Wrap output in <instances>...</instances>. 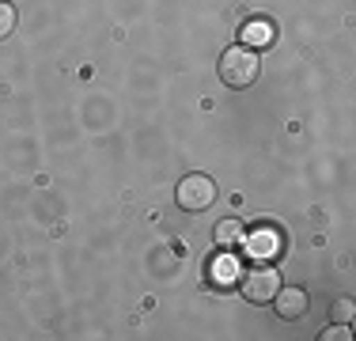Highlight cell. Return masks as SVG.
<instances>
[{
    "mask_svg": "<svg viewBox=\"0 0 356 341\" xmlns=\"http://www.w3.org/2000/svg\"><path fill=\"white\" fill-rule=\"evenodd\" d=\"M258 72H261V61H258V54H254L250 46H227L224 54H220V80L227 84L232 91H243V88H250L254 80H258Z\"/></svg>",
    "mask_w": 356,
    "mask_h": 341,
    "instance_id": "1",
    "label": "cell"
},
{
    "mask_svg": "<svg viewBox=\"0 0 356 341\" xmlns=\"http://www.w3.org/2000/svg\"><path fill=\"white\" fill-rule=\"evenodd\" d=\"M281 285H284L281 273L269 266V262H258L254 269H243V277H239V292L247 303H273Z\"/></svg>",
    "mask_w": 356,
    "mask_h": 341,
    "instance_id": "2",
    "label": "cell"
},
{
    "mask_svg": "<svg viewBox=\"0 0 356 341\" xmlns=\"http://www.w3.org/2000/svg\"><path fill=\"white\" fill-rule=\"evenodd\" d=\"M175 201L182 212H205L216 201V182L209 175H186L175 190Z\"/></svg>",
    "mask_w": 356,
    "mask_h": 341,
    "instance_id": "3",
    "label": "cell"
},
{
    "mask_svg": "<svg viewBox=\"0 0 356 341\" xmlns=\"http://www.w3.org/2000/svg\"><path fill=\"white\" fill-rule=\"evenodd\" d=\"M273 311L281 315L284 322H296V319H303V315L311 311V296L303 292V288H277V296H273Z\"/></svg>",
    "mask_w": 356,
    "mask_h": 341,
    "instance_id": "4",
    "label": "cell"
},
{
    "mask_svg": "<svg viewBox=\"0 0 356 341\" xmlns=\"http://www.w3.org/2000/svg\"><path fill=\"white\" fill-rule=\"evenodd\" d=\"M243 251H247L250 258H258V262H273L277 254L284 251V243H281V232H273V228H258V232H250V235H247V243H243Z\"/></svg>",
    "mask_w": 356,
    "mask_h": 341,
    "instance_id": "5",
    "label": "cell"
},
{
    "mask_svg": "<svg viewBox=\"0 0 356 341\" xmlns=\"http://www.w3.org/2000/svg\"><path fill=\"white\" fill-rule=\"evenodd\" d=\"M216 246H220V254H235V251H243V243H247V232H243V220H220L216 224Z\"/></svg>",
    "mask_w": 356,
    "mask_h": 341,
    "instance_id": "6",
    "label": "cell"
},
{
    "mask_svg": "<svg viewBox=\"0 0 356 341\" xmlns=\"http://www.w3.org/2000/svg\"><path fill=\"white\" fill-rule=\"evenodd\" d=\"M243 46H250V49H261V46H273L277 42V27L273 23H266V19H254V23H247L243 27Z\"/></svg>",
    "mask_w": 356,
    "mask_h": 341,
    "instance_id": "7",
    "label": "cell"
},
{
    "mask_svg": "<svg viewBox=\"0 0 356 341\" xmlns=\"http://www.w3.org/2000/svg\"><path fill=\"white\" fill-rule=\"evenodd\" d=\"M209 269L216 273V280H220V285H232V280H235V273H239V269H235V262H232V254H220V258H216Z\"/></svg>",
    "mask_w": 356,
    "mask_h": 341,
    "instance_id": "8",
    "label": "cell"
},
{
    "mask_svg": "<svg viewBox=\"0 0 356 341\" xmlns=\"http://www.w3.org/2000/svg\"><path fill=\"white\" fill-rule=\"evenodd\" d=\"M15 19H19V15H15V8L8 4V0H0V42L15 31Z\"/></svg>",
    "mask_w": 356,
    "mask_h": 341,
    "instance_id": "9",
    "label": "cell"
},
{
    "mask_svg": "<svg viewBox=\"0 0 356 341\" xmlns=\"http://www.w3.org/2000/svg\"><path fill=\"white\" fill-rule=\"evenodd\" d=\"M318 338H322V341H330V338H341V341H349V330H345V326H330V330H322Z\"/></svg>",
    "mask_w": 356,
    "mask_h": 341,
    "instance_id": "10",
    "label": "cell"
},
{
    "mask_svg": "<svg viewBox=\"0 0 356 341\" xmlns=\"http://www.w3.org/2000/svg\"><path fill=\"white\" fill-rule=\"evenodd\" d=\"M337 319H353V300H337Z\"/></svg>",
    "mask_w": 356,
    "mask_h": 341,
    "instance_id": "11",
    "label": "cell"
}]
</instances>
